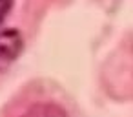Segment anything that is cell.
Instances as JSON below:
<instances>
[{
	"label": "cell",
	"mask_w": 133,
	"mask_h": 117,
	"mask_svg": "<svg viewBox=\"0 0 133 117\" xmlns=\"http://www.w3.org/2000/svg\"><path fill=\"white\" fill-rule=\"evenodd\" d=\"M11 4H13V0H0V22L6 19L8 11L11 9Z\"/></svg>",
	"instance_id": "2"
},
{
	"label": "cell",
	"mask_w": 133,
	"mask_h": 117,
	"mask_svg": "<svg viewBox=\"0 0 133 117\" xmlns=\"http://www.w3.org/2000/svg\"><path fill=\"white\" fill-rule=\"evenodd\" d=\"M22 50V37L15 29H0V70L8 68Z\"/></svg>",
	"instance_id": "1"
}]
</instances>
